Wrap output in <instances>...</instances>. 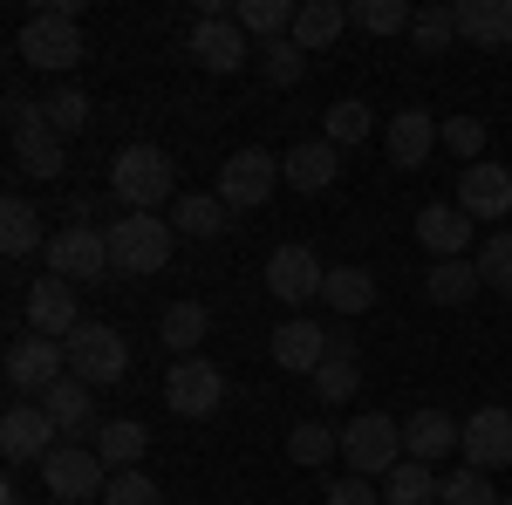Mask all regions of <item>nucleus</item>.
<instances>
[{
	"label": "nucleus",
	"instance_id": "1",
	"mask_svg": "<svg viewBox=\"0 0 512 505\" xmlns=\"http://www.w3.org/2000/svg\"><path fill=\"white\" fill-rule=\"evenodd\" d=\"M110 198H117L123 212H164V205H178V164L158 151V144H130L117 151L110 164Z\"/></svg>",
	"mask_w": 512,
	"mask_h": 505
},
{
	"label": "nucleus",
	"instance_id": "2",
	"mask_svg": "<svg viewBox=\"0 0 512 505\" xmlns=\"http://www.w3.org/2000/svg\"><path fill=\"white\" fill-rule=\"evenodd\" d=\"M14 55H21L28 69L69 76V69L82 62V21H76V14H62V7H35V14L21 21V41H14Z\"/></svg>",
	"mask_w": 512,
	"mask_h": 505
},
{
	"label": "nucleus",
	"instance_id": "3",
	"mask_svg": "<svg viewBox=\"0 0 512 505\" xmlns=\"http://www.w3.org/2000/svg\"><path fill=\"white\" fill-rule=\"evenodd\" d=\"M7 151H14V164L28 171V178H62V130L48 123V110L41 103H28V96H7Z\"/></svg>",
	"mask_w": 512,
	"mask_h": 505
},
{
	"label": "nucleus",
	"instance_id": "4",
	"mask_svg": "<svg viewBox=\"0 0 512 505\" xmlns=\"http://www.w3.org/2000/svg\"><path fill=\"white\" fill-rule=\"evenodd\" d=\"M103 233H110V267L117 273H158L171 260V246H178L171 219H158V212H123Z\"/></svg>",
	"mask_w": 512,
	"mask_h": 505
},
{
	"label": "nucleus",
	"instance_id": "5",
	"mask_svg": "<svg viewBox=\"0 0 512 505\" xmlns=\"http://www.w3.org/2000/svg\"><path fill=\"white\" fill-rule=\"evenodd\" d=\"M342 465L355 471V478H390L396 465H403V424L396 417H383V410H362L349 430H342Z\"/></svg>",
	"mask_w": 512,
	"mask_h": 505
},
{
	"label": "nucleus",
	"instance_id": "6",
	"mask_svg": "<svg viewBox=\"0 0 512 505\" xmlns=\"http://www.w3.org/2000/svg\"><path fill=\"white\" fill-rule=\"evenodd\" d=\"M274 185H287V178H280V157L260 151V144H246V151H233L219 164V205H226V212H260V205L274 198Z\"/></svg>",
	"mask_w": 512,
	"mask_h": 505
},
{
	"label": "nucleus",
	"instance_id": "7",
	"mask_svg": "<svg viewBox=\"0 0 512 505\" xmlns=\"http://www.w3.org/2000/svg\"><path fill=\"white\" fill-rule=\"evenodd\" d=\"M41 260H48V273H62V280H110V233L103 226H89V219H76V226H62V233L41 246Z\"/></svg>",
	"mask_w": 512,
	"mask_h": 505
},
{
	"label": "nucleus",
	"instance_id": "8",
	"mask_svg": "<svg viewBox=\"0 0 512 505\" xmlns=\"http://www.w3.org/2000/svg\"><path fill=\"white\" fill-rule=\"evenodd\" d=\"M62 349H69V376H76V383H89V389L117 383L123 369H130V342H123L117 328H103V321H82Z\"/></svg>",
	"mask_w": 512,
	"mask_h": 505
},
{
	"label": "nucleus",
	"instance_id": "9",
	"mask_svg": "<svg viewBox=\"0 0 512 505\" xmlns=\"http://www.w3.org/2000/svg\"><path fill=\"white\" fill-rule=\"evenodd\" d=\"M62 376H69V349H62L55 335H21V342H7V389L48 396Z\"/></svg>",
	"mask_w": 512,
	"mask_h": 505
},
{
	"label": "nucleus",
	"instance_id": "10",
	"mask_svg": "<svg viewBox=\"0 0 512 505\" xmlns=\"http://www.w3.org/2000/svg\"><path fill=\"white\" fill-rule=\"evenodd\" d=\"M41 478H48V492L55 499H103L110 492V465L96 458V444H55L48 451V465H41Z\"/></svg>",
	"mask_w": 512,
	"mask_h": 505
},
{
	"label": "nucleus",
	"instance_id": "11",
	"mask_svg": "<svg viewBox=\"0 0 512 505\" xmlns=\"http://www.w3.org/2000/svg\"><path fill=\"white\" fill-rule=\"evenodd\" d=\"M321 280H328V267L315 260V246L287 239V246H274V253H267V294H274V301H287V308L315 301Z\"/></svg>",
	"mask_w": 512,
	"mask_h": 505
},
{
	"label": "nucleus",
	"instance_id": "12",
	"mask_svg": "<svg viewBox=\"0 0 512 505\" xmlns=\"http://www.w3.org/2000/svg\"><path fill=\"white\" fill-rule=\"evenodd\" d=\"M164 403H171L178 417H212V410L226 403V376H219L205 355H185V362H171V376H164Z\"/></svg>",
	"mask_w": 512,
	"mask_h": 505
},
{
	"label": "nucleus",
	"instance_id": "13",
	"mask_svg": "<svg viewBox=\"0 0 512 505\" xmlns=\"http://www.w3.org/2000/svg\"><path fill=\"white\" fill-rule=\"evenodd\" d=\"M192 62L205 69V76H233V69H246V28H239L233 14L205 7L198 28H192Z\"/></svg>",
	"mask_w": 512,
	"mask_h": 505
},
{
	"label": "nucleus",
	"instance_id": "14",
	"mask_svg": "<svg viewBox=\"0 0 512 505\" xmlns=\"http://www.w3.org/2000/svg\"><path fill=\"white\" fill-rule=\"evenodd\" d=\"M451 205H458V212H465V219H512V171L506 164H485V157H478V164H465V171H458V198H451Z\"/></svg>",
	"mask_w": 512,
	"mask_h": 505
},
{
	"label": "nucleus",
	"instance_id": "15",
	"mask_svg": "<svg viewBox=\"0 0 512 505\" xmlns=\"http://www.w3.org/2000/svg\"><path fill=\"white\" fill-rule=\"evenodd\" d=\"M55 417L41 410V403H14L7 417H0V451H7V465H48V451H55Z\"/></svg>",
	"mask_w": 512,
	"mask_h": 505
},
{
	"label": "nucleus",
	"instance_id": "16",
	"mask_svg": "<svg viewBox=\"0 0 512 505\" xmlns=\"http://www.w3.org/2000/svg\"><path fill=\"white\" fill-rule=\"evenodd\" d=\"M28 328H35V335H55V342H69V335L82 328L76 280H62V273H41L35 287H28Z\"/></svg>",
	"mask_w": 512,
	"mask_h": 505
},
{
	"label": "nucleus",
	"instance_id": "17",
	"mask_svg": "<svg viewBox=\"0 0 512 505\" xmlns=\"http://www.w3.org/2000/svg\"><path fill=\"white\" fill-rule=\"evenodd\" d=\"M437 130H444V123H437L431 110H396V117L383 123V151H390V164L396 171H424V157L444 144Z\"/></svg>",
	"mask_w": 512,
	"mask_h": 505
},
{
	"label": "nucleus",
	"instance_id": "18",
	"mask_svg": "<svg viewBox=\"0 0 512 505\" xmlns=\"http://www.w3.org/2000/svg\"><path fill=\"white\" fill-rule=\"evenodd\" d=\"M465 465L472 471H499V465H512V410L506 403H485L472 424H465Z\"/></svg>",
	"mask_w": 512,
	"mask_h": 505
},
{
	"label": "nucleus",
	"instance_id": "19",
	"mask_svg": "<svg viewBox=\"0 0 512 505\" xmlns=\"http://www.w3.org/2000/svg\"><path fill=\"white\" fill-rule=\"evenodd\" d=\"M328 349H335V335L315 328V321H301V314L274 328V369H287V376H315L328 362Z\"/></svg>",
	"mask_w": 512,
	"mask_h": 505
},
{
	"label": "nucleus",
	"instance_id": "20",
	"mask_svg": "<svg viewBox=\"0 0 512 505\" xmlns=\"http://www.w3.org/2000/svg\"><path fill=\"white\" fill-rule=\"evenodd\" d=\"M280 178L294 185V192H328L335 178H342V151L328 144V137H308V144H294V151L280 157Z\"/></svg>",
	"mask_w": 512,
	"mask_h": 505
},
{
	"label": "nucleus",
	"instance_id": "21",
	"mask_svg": "<svg viewBox=\"0 0 512 505\" xmlns=\"http://www.w3.org/2000/svg\"><path fill=\"white\" fill-rule=\"evenodd\" d=\"M472 239H478V226L458 205H424V212H417V246H424L431 260H465Z\"/></svg>",
	"mask_w": 512,
	"mask_h": 505
},
{
	"label": "nucleus",
	"instance_id": "22",
	"mask_svg": "<svg viewBox=\"0 0 512 505\" xmlns=\"http://www.w3.org/2000/svg\"><path fill=\"white\" fill-rule=\"evenodd\" d=\"M465 444V424H451L444 410H417L410 424H403V458H417V465H437V458H451Z\"/></svg>",
	"mask_w": 512,
	"mask_h": 505
},
{
	"label": "nucleus",
	"instance_id": "23",
	"mask_svg": "<svg viewBox=\"0 0 512 505\" xmlns=\"http://www.w3.org/2000/svg\"><path fill=\"white\" fill-rule=\"evenodd\" d=\"M451 14H458V41L512 48V0H451Z\"/></svg>",
	"mask_w": 512,
	"mask_h": 505
},
{
	"label": "nucleus",
	"instance_id": "24",
	"mask_svg": "<svg viewBox=\"0 0 512 505\" xmlns=\"http://www.w3.org/2000/svg\"><path fill=\"white\" fill-rule=\"evenodd\" d=\"M144 444H151V430L137 424V417H110V424H96V458L117 471H144Z\"/></svg>",
	"mask_w": 512,
	"mask_h": 505
},
{
	"label": "nucleus",
	"instance_id": "25",
	"mask_svg": "<svg viewBox=\"0 0 512 505\" xmlns=\"http://www.w3.org/2000/svg\"><path fill=\"white\" fill-rule=\"evenodd\" d=\"M41 410L55 417V430H62V437H82V430L96 424V389L76 383V376H62V383L41 396Z\"/></svg>",
	"mask_w": 512,
	"mask_h": 505
},
{
	"label": "nucleus",
	"instance_id": "26",
	"mask_svg": "<svg viewBox=\"0 0 512 505\" xmlns=\"http://www.w3.org/2000/svg\"><path fill=\"white\" fill-rule=\"evenodd\" d=\"M226 226H233V212L219 205V192H185L171 205V233H185V239H219Z\"/></svg>",
	"mask_w": 512,
	"mask_h": 505
},
{
	"label": "nucleus",
	"instance_id": "27",
	"mask_svg": "<svg viewBox=\"0 0 512 505\" xmlns=\"http://www.w3.org/2000/svg\"><path fill=\"white\" fill-rule=\"evenodd\" d=\"M478 287H485V280H478V260H437V267L424 273V301H431V308H465Z\"/></svg>",
	"mask_w": 512,
	"mask_h": 505
},
{
	"label": "nucleus",
	"instance_id": "28",
	"mask_svg": "<svg viewBox=\"0 0 512 505\" xmlns=\"http://www.w3.org/2000/svg\"><path fill=\"white\" fill-rule=\"evenodd\" d=\"M205 328H212V314H205V301H171V308H164V321H158L164 349L178 355V362L205 349Z\"/></svg>",
	"mask_w": 512,
	"mask_h": 505
},
{
	"label": "nucleus",
	"instance_id": "29",
	"mask_svg": "<svg viewBox=\"0 0 512 505\" xmlns=\"http://www.w3.org/2000/svg\"><path fill=\"white\" fill-rule=\"evenodd\" d=\"M342 28H349V7H342V0H301V14H294V48L315 55V48H328Z\"/></svg>",
	"mask_w": 512,
	"mask_h": 505
},
{
	"label": "nucleus",
	"instance_id": "30",
	"mask_svg": "<svg viewBox=\"0 0 512 505\" xmlns=\"http://www.w3.org/2000/svg\"><path fill=\"white\" fill-rule=\"evenodd\" d=\"M321 301H328L335 314H369V308H376V273H369V267H328Z\"/></svg>",
	"mask_w": 512,
	"mask_h": 505
},
{
	"label": "nucleus",
	"instance_id": "31",
	"mask_svg": "<svg viewBox=\"0 0 512 505\" xmlns=\"http://www.w3.org/2000/svg\"><path fill=\"white\" fill-rule=\"evenodd\" d=\"M35 246H41V212L21 192L0 198V253H7V260H28Z\"/></svg>",
	"mask_w": 512,
	"mask_h": 505
},
{
	"label": "nucleus",
	"instance_id": "32",
	"mask_svg": "<svg viewBox=\"0 0 512 505\" xmlns=\"http://www.w3.org/2000/svg\"><path fill=\"white\" fill-rule=\"evenodd\" d=\"M355 383H362V362H355V342L349 335H335V349H328V362L315 369V396L321 403H349Z\"/></svg>",
	"mask_w": 512,
	"mask_h": 505
},
{
	"label": "nucleus",
	"instance_id": "33",
	"mask_svg": "<svg viewBox=\"0 0 512 505\" xmlns=\"http://www.w3.org/2000/svg\"><path fill=\"white\" fill-rule=\"evenodd\" d=\"M294 14H301V7H287V0H239V7H233V21L246 28V41L260 35V48L294 35Z\"/></svg>",
	"mask_w": 512,
	"mask_h": 505
},
{
	"label": "nucleus",
	"instance_id": "34",
	"mask_svg": "<svg viewBox=\"0 0 512 505\" xmlns=\"http://www.w3.org/2000/svg\"><path fill=\"white\" fill-rule=\"evenodd\" d=\"M437 478L431 465H417V458H403V465L383 478V505H437Z\"/></svg>",
	"mask_w": 512,
	"mask_h": 505
},
{
	"label": "nucleus",
	"instance_id": "35",
	"mask_svg": "<svg viewBox=\"0 0 512 505\" xmlns=\"http://www.w3.org/2000/svg\"><path fill=\"white\" fill-rule=\"evenodd\" d=\"M410 21H417L410 0H349V28L362 35H410Z\"/></svg>",
	"mask_w": 512,
	"mask_h": 505
},
{
	"label": "nucleus",
	"instance_id": "36",
	"mask_svg": "<svg viewBox=\"0 0 512 505\" xmlns=\"http://www.w3.org/2000/svg\"><path fill=\"white\" fill-rule=\"evenodd\" d=\"M287 458H294V465H328V458H342V430H328V424H315V417H308V424H294L287 430Z\"/></svg>",
	"mask_w": 512,
	"mask_h": 505
},
{
	"label": "nucleus",
	"instance_id": "37",
	"mask_svg": "<svg viewBox=\"0 0 512 505\" xmlns=\"http://www.w3.org/2000/svg\"><path fill=\"white\" fill-rule=\"evenodd\" d=\"M369 130H376V117H369V103H355V96H342V103L321 117V137H328L335 151H349V144H369Z\"/></svg>",
	"mask_w": 512,
	"mask_h": 505
},
{
	"label": "nucleus",
	"instance_id": "38",
	"mask_svg": "<svg viewBox=\"0 0 512 505\" xmlns=\"http://www.w3.org/2000/svg\"><path fill=\"white\" fill-rule=\"evenodd\" d=\"M478 280L512 301V226H499V233L478 239Z\"/></svg>",
	"mask_w": 512,
	"mask_h": 505
},
{
	"label": "nucleus",
	"instance_id": "39",
	"mask_svg": "<svg viewBox=\"0 0 512 505\" xmlns=\"http://www.w3.org/2000/svg\"><path fill=\"white\" fill-rule=\"evenodd\" d=\"M260 76H267V89H294V82L308 76V55L294 48V35H287V41H267V48H260Z\"/></svg>",
	"mask_w": 512,
	"mask_h": 505
},
{
	"label": "nucleus",
	"instance_id": "40",
	"mask_svg": "<svg viewBox=\"0 0 512 505\" xmlns=\"http://www.w3.org/2000/svg\"><path fill=\"white\" fill-rule=\"evenodd\" d=\"M437 505H499V492H492V478L472 465H458L444 485H437Z\"/></svg>",
	"mask_w": 512,
	"mask_h": 505
},
{
	"label": "nucleus",
	"instance_id": "41",
	"mask_svg": "<svg viewBox=\"0 0 512 505\" xmlns=\"http://www.w3.org/2000/svg\"><path fill=\"white\" fill-rule=\"evenodd\" d=\"M410 41H417L424 55H437V48H451V41H458V14H451V7H424V14L410 21Z\"/></svg>",
	"mask_w": 512,
	"mask_h": 505
},
{
	"label": "nucleus",
	"instance_id": "42",
	"mask_svg": "<svg viewBox=\"0 0 512 505\" xmlns=\"http://www.w3.org/2000/svg\"><path fill=\"white\" fill-rule=\"evenodd\" d=\"M437 137H444V151H458L465 164H478V157H485V144H492L485 117H451L444 130H437Z\"/></svg>",
	"mask_w": 512,
	"mask_h": 505
},
{
	"label": "nucleus",
	"instance_id": "43",
	"mask_svg": "<svg viewBox=\"0 0 512 505\" xmlns=\"http://www.w3.org/2000/svg\"><path fill=\"white\" fill-rule=\"evenodd\" d=\"M41 110H48V123H55V130H62V137H76L82 123H89V96H82L76 82H62V89H55V96H48V103H41Z\"/></svg>",
	"mask_w": 512,
	"mask_h": 505
},
{
	"label": "nucleus",
	"instance_id": "44",
	"mask_svg": "<svg viewBox=\"0 0 512 505\" xmlns=\"http://www.w3.org/2000/svg\"><path fill=\"white\" fill-rule=\"evenodd\" d=\"M103 505H164V499H158V485H151L144 471H117L110 492H103Z\"/></svg>",
	"mask_w": 512,
	"mask_h": 505
},
{
	"label": "nucleus",
	"instance_id": "45",
	"mask_svg": "<svg viewBox=\"0 0 512 505\" xmlns=\"http://www.w3.org/2000/svg\"><path fill=\"white\" fill-rule=\"evenodd\" d=\"M328 505H383V485H376V478H335V485H328Z\"/></svg>",
	"mask_w": 512,
	"mask_h": 505
},
{
	"label": "nucleus",
	"instance_id": "46",
	"mask_svg": "<svg viewBox=\"0 0 512 505\" xmlns=\"http://www.w3.org/2000/svg\"><path fill=\"white\" fill-rule=\"evenodd\" d=\"M499 505H512V492H506V499H499Z\"/></svg>",
	"mask_w": 512,
	"mask_h": 505
}]
</instances>
